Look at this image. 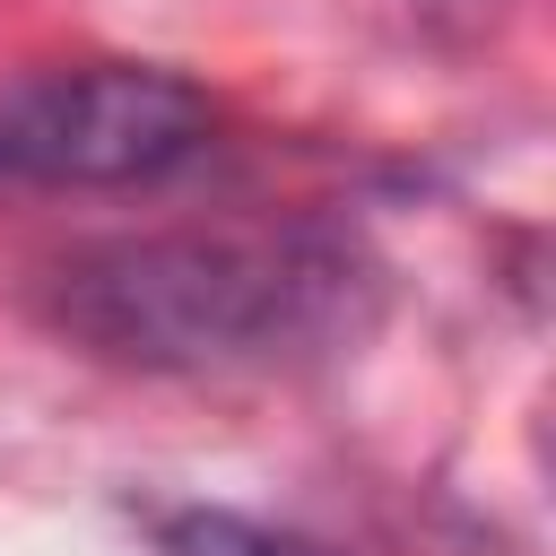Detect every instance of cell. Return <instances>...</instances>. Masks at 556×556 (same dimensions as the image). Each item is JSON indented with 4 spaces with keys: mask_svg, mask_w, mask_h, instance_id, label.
Wrapping results in <instances>:
<instances>
[{
    "mask_svg": "<svg viewBox=\"0 0 556 556\" xmlns=\"http://www.w3.org/2000/svg\"><path fill=\"white\" fill-rule=\"evenodd\" d=\"M43 321L139 374L278 365L365 330L374 269L321 226H217V235H113L43 278Z\"/></svg>",
    "mask_w": 556,
    "mask_h": 556,
    "instance_id": "obj_1",
    "label": "cell"
},
{
    "mask_svg": "<svg viewBox=\"0 0 556 556\" xmlns=\"http://www.w3.org/2000/svg\"><path fill=\"white\" fill-rule=\"evenodd\" d=\"M434 35H486L495 17H504V0H408Z\"/></svg>",
    "mask_w": 556,
    "mask_h": 556,
    "instance_id": "obj_4",
    "label": "cell"
},
{
    "mask_svg": "<svg viewBox=\"0 0 556 556\" xmlns=\"http://www.w3.org/2000/svg\"><path fill=\"white\" fill-rule=\"evenodd\" d=\"M165 556H321V547H304V539H278V530H261V521H235V513H191V521L165 539Z\"/></svg>",
    "mask_w": 556,
    "mask_h": 556,
    "instance_id": "obj_3",
    "label": "cell"
},
{
    "mask_svg": "<svg viewBox=\"0 0 556 556\" xmlns=\"http://www.w3.org/2000/svg\"><path fill=\"white\" fill-rule=\"evenodd\" d=\"M208 96L156 61H87L43 70L0 96V182L52 191H113L156 182L208 148Z\"/></svg>",
    "mask_w": 556,
    "mask_h": 556,
    "instance_id": "obj_2",
    "label": "cell"
}]
</instances>
